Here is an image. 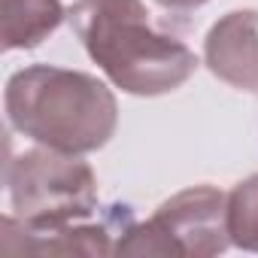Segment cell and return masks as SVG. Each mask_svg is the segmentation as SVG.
I'll list each match as a JSON object with an SVG mask.
<instances>
[{"label": "cell", "mask_w": 258, "mask_h": 258, "mask_svg": "<svg viewBox=\"0 0 258 258\" xmlns=\"http://www.w3.org/2000/svg\"><path fill=\"white\" fill-rule=\"evenodd\" d=\"M134 225V213L127 204L109 207L97 225H64L52 231H34L19 216H4V252L10 255H115L121 234Z\"/></svg>", "instance_id": "5"}, {"label": "cell", "mask_w": 258, "mask_h": 258, "mask_svg": "<svg viewBox=\"0 0 258 258\" xmlns=\"http://www.w3.org/2000/svg\"><path fill=\"white\" fill-rule=\"evenodd\" d=\"M204 64L225 85L258 94V13L234 10L222 16L207 31Z\"/></svg>", "instance_id": "6"}, {"label": "cell", "mask_w": 258, "mask_h": 258, "mask_svg": "<svg viewBox=\"0 0 258 258\" xmlns=\"http://www.w3.org/2000/svg\"><path fill=\"white\" fill-rule=\"evenodd\" d=\"M4 106L13 131L67 155L103 149L118 127V100L103 79L52 64L16 70Z\"/></svg>", "instance_id": "2"}, {"label": "cell", "mask_w": 258, "mask_h": 258, "mask_svg": "<svg viewBox=\"0 0 258 258\" xmlns=\"http://www.w3.org/2000/svg\"><path fill=\"white\" fill-rule=\"evenodd\" d=\"M4 4V49H37L64 22L67 10L61 0H0Z\"/></svg>", "instance_id": "7"}, {"label": "cell", "mask_w": 258, "mask_h": 258, "mask_svg": "<svg viewBox=\"0 0 258 258\" xmlns=\"http://www.w3.org/2000/svg\"><path fill=\"white\" fill-rule=\"evenodd\" d=\"M228 246V195L216 185H191L167 198L146 222H134L121 234L115 255L213 258Z\"/></svg>", "instance_id": "4"}, {"label": "cell", "mask_w": 258, "mask_h": 258, "mask_svg": "<svg viewBox=\"0 0 258 258\" xmlns=\"http://www.w3.org/2000/svg\"><path fill=\"white\" fill-rule=\"evenodd\" d=\"M228 234L231 246L258 252V173L240 179L228 195Z\"/></svg>", "instance_id": "8"}, {"label": "cell", "mask_w": 258, "mask_h": 258, "mask_svg": "<svg viewBox=\"0 0 258 258\" xmlns=\"http://www.w3.org/2000/svg\"><path fill=\"white\" fill-rule=\"evenodd\" d=\"M158 7L164 10H179V13H188V10H198L204 4H210V0H155Z\"/></svg>", "instance_id": "9"}, {"label": "cell", "mask_w": 258, "mask_h": 258, "mask_svg": "<svg viewBox=\"0 0 258 258\" xmlns=\"http://www.w3.org/2000/svg\"><path fill=\"white\" fill-rule=\"evenodd\" d=\"M67 22L88 58L124 94H170L198 70V58L182 40L152 28L143 0H76Z\"/></svg>", "instance_id": "1"}, {"label": "cell", "mask_w": 258, "mask_h": 258, "mask_svg": "<svg viewBox=\"0 0 258 258\" xmlns=\"http://www.w3.org/2000/svg\"><path fill=\"white\" fill-rule=\"evenodd\" d=\"M13 216L34 231L88 222L97 213V176L82 155L49 146L19 152L7 164Z\"/></svg>", "instance_id": "3"}]
</instances>
